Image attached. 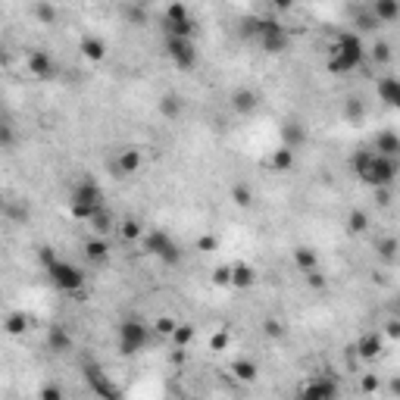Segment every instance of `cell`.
<instances>
[{"mask_svg": "<svg viewBox=\"0 0 400 400\" xmlns=\"http://www.w3.org/2000/svg\"><path fill=\"white\" fill-rule=\"evenodd\" d=\"M303 278H306V285H310L312 291H325V288H328V278H325V275L319 272V269H312V272H306Z\"/></svg>", "mask_w": 400, "mask_h": 400, "instance_id": "74e56055", "label": "cell"}, {"mask_svg": "<svg viewBox=\"0 0 400 400\" xmlns=\"http://www.w3.org/2000/svg\"><path fill=\"white\" fill-rule=\"evenodd\" d=\"M369 228V216L362 210H350L347 216V231H353V235H362V231Z\"/></svg>", "mask_w": 400, "mask_h": 400, "instance_id": "e575fe53", "label": "cell"}, {"mask_svg": "<svg viewBox=\"0 0 400 400\" xmlns=\"http://www.w3.org/2000/svg\"><path fill=\"white\" fill-rule=\"evenodd\" d=\"M162 31L175 38H194L197 35V19L191 16V10L181 0H172L162 12Z\"/></svg>", "mask_w": 400, "mask_h": 400, "instance_id": "ba28073f", "label": "cell"}, {"mask_svg": "<svg viewBox=\"0 0 400 400\" xmlns=\"http://www.w3.org/2000/svg\"><path fill=\"white\" fill-rule=\"evenodd\" d=\"M231 275H235V262H222L212 269V285L216 288H231Z\"/></svg>", "mask_w": 400, "mask_h": 400, "instance_id": "836d02e7", "label": "cell"}, {"mask_svg": "<svg viewBox=\"0 0 400 400\" xmlns=\"http://www.w3.org/2000/svg\"><path fill=\"white\" fill-rule=\"evenodd\" d=\"M88 225H91V231H94V235H110V231H112V225H116V222H112V212L103 206V210H100V212H94V216H91V222H88Z\"/></svg>", "mask_w": 400, "mask_h": 400, "instance_id": "83f0119b", "label": "cell"}, {"mask_svg": "<svg viewBox=\"0 0 400 400\" xmlns=\"http://www.w3.org/2000/svg\"><path fill=\"white\" fill-rule=\"evenodd\" d=\"M81 372H85L88 385H91V391L97 394V397H119V388L110 385V378H106V372L97 366V362H81Z\"/></svg>", "mask_w": 400, "mask_h": 400, "instance_id": "8fae6325", "label": "cell"}, {"mask_svg": "<svg viewBox=\"0 0 400 400\" xmlns=\"http://www.w3.org/2000/svg\"><path fill=\"white\" fill-rule=\"evenodd\" d=\"M372 56H375V62H388V60H391V47H388L385 41H378L372 47Z\"/></svg>", "mask_w": 400, "mask_h": 400, "instance_id": "ee69618b", "label": "cell"}, {"mask_svg": "<svg viewBox=\"0 0 400 400\" xmlns=\"http://www.w3.org/2000/svg\"><path fill=\"white\" fill-rule=\"evenodd\" d=\"M47 347L53 350V353H69V350H72V338H69L66 328H60V325H50V331H47Z\"/></svg>", "mask_w": 400, "mask_h": 400, "instance_id": "603a6c76", "label": "cell"}, {"mask_svg": "<svg viewBox=\"0 0 400 400\" xmlns=\"http://www.w3.org/2000/svg\"><path fill=\"white\" fill-rule=\"evenodd\" d=\"M394 310H397V316H400V294H397V300H394Z\"/></svg>", "mask_w": 400, "mask_h": 400, "instance_id": "c3c4849f", "label": "cell"}, {"mask_svg": "<svg viewBox=\"0 0 400 400\" xmlns=\"http://www.w3.org/2000/svg\"><path fill=\"white\" fill-rule=\"evenodd\" d=\"M281 144L291 147V150H300L306 144V128H303V125H297V122L281 125Z\"/></svg>", "mask_w": 400, "mask_h": 400, "instance_id": "7402d4cb", "label": "cell"}, {"mask_svg": "<svg viewBox=\"0 0 400 400\" xmlns=\"http://www.w3.org/2000/svg\"><path fill=\"white\" fill-rule=\"evenodd\" d=\"M294 156H297V150L285 147V144H278V150H272V156H269V169H275V172H288V169L294 166Z\"/></svg>", "mask_w": 400, "mask_h": 400, "instance_id": "cb8c5ba5", "label": "cell"}, {"mask_svg": "<svg viewBox=\"0 0 400 400\" xmlns=\"http://www.w3.org/2000/svg\"><path fill=\"white\" fill-rule=\"evenodd\" d=\"M69 216L78 219V222H91L94 212H100L106 206V194L91 175H81L72 188H69Z\"/></svg>", "mask_w": 400, "mask_h": 400, "instance_id": "5b68a950", "label": "cell"}, {"mask_svg": "<svg viewBox=\"0 0 400 400\" xmlns=\"http://www.w3.org/2000/svg\"><path fill=\"white\" fill-rule=\"evenodd\" d=\"M197 247H200V250H212V247H216V238H210V235L197 238Z\"/></svg>", "mask_w": 400, "mask_h": 400, "instance_id": "bcb514c9", "label": "cell"}, {"mask_svg": "<svg viewBox=\"0 0 400 400\" xmlns=\"http://www.w3.org/2000/svg\"><path fill=\"white\" fill-rule=\"evenodd\" d=\"M375 94H378V100L385 106L400 110V78H394V75H378V78H375Z\"/></svg>", "mask_w": 400, "mask_h": 400, "instance_id": "4fadbf2b", "label": "cell"}, {"mask_svg": "<svg viewBox=\"0 0 400 400\" xmlns=\"http://www.w3.org/2000/svg\"><path fill=\"white\" fill-rule=\"evenodd\" d=\"M119 235H122V241H141L144 225L138 219H125V222H119Z\"/></svg>", "mask_w": 400, "mask_h": 400, "instance_id": "d6a6232c", "label": "cell"}, {"mask_svg": "<svg viewBox=\"0 0 400 400\" xmlns=\"http://www.w3.org/2000/svg\"><path fill=\"white\" fill-rule=\"evenodd\" d=\"M260 106V94L250 91V88H238V91H231V110L241 112V116H250V112Z\"/></svg>", "mask_w": 400, "mask_h": 400, "instance_id": "d6986e66", "label": "cell"}, {"mask_svg": "<svg viewBox=\"0 0 400 400\" xmlns=\"http://www.w3.org/2000/svg\"><path fill=\"white\" fill-rule=\"evenodd\" d=\"M272 6H275L278 12H288V10L294 6V0H272Z\"/></svg>", "mask_w": 400, "mask_h": 400, "instance_id": "7dc6e473", "label": "cell"}, {"mask_svg": "<svg viewBox=\"0 0 400 400\" xmlns=\"http://www.w3.org/2000/svg\"><path fill=\"white\" fill-rule=\"evenodd\" d=\"M166 60L172 62L178 72H191L200 62V50H197V44H194V38L166 35Z\"/></svg>", "mask_w": 400, "mask_h": 400, "instance_id": "9c48e42d", "label": "cell"}, {"mask_svg": "<svg viewBox=\"0 0 400 400\" xmlns=\"http://www.w3.org/2000/svg\"><path fill=\"white\" fill-rule=\"evenodd\" d=\"M141 247H144V253L153 256L162 266H178L181 262V244L175 241L166 228H144Z\"/></svg>", "mask_w": 400, "mask_h": 400, "instance_id": "52a82bcc", "label": "cell"}, {"mask_svg": "<svg viewBox=\"0 0 400 400\" xmlns=\"http://www.w3.org/2000/svg\"><path fill=\"white\" fill-rule=\"evenodd\" d=\"M144 166V153L138 147H122L116 153V172L119 175H138Z\"/></svg>", "mask_w": 400, "mask_h": 400, "instance_id": "5bb4252c", "label": "cell"}, {"mask_svg": "<svg viewBox=\"0 0 400 400\" xmlns=\"http://www.w3.org/2000/svg\"><path fill=\"white\" fill-rule=\"evenodd\" d=\"M25 69H28V75L38 81H50V78H56V72H60L56 60L50 56V50H41V47L25 53Z\"/></svg>", "mask_w": 400, "mask_h": 400, "instance_id": "30bf717a", "label": "cell"}, {"mask_svg": "<svg viewBox=\"0 0 400 400\" xmlns=\"http://www.w3.org/2000/svg\"><path fill=\"white\" fill-rule=\"evenodd\" d=\"M344 119H347V122H360L362 116H366V106H362V100L360 97H347L344 100Z\"/></svg>", "mask_w": 400, "mask_h": 400, "instance_id": "4dcf8cb0", "label": "cell"}, {"mask_svg": "<svg viewBox=\"0 0 400 400\" xmlns=\"http://www.w3.org/2000/svg\"><path fill=\"white\" fill-rule=\"evenodd\" d=\"M369 10H372V16L378 25H391L400 19V0H372Z\"/></svg>", "mask_w": 400, "mask_h": 400, "instance_id": "e0dca14e", "label": "cell"}, {"mask_svg": "<svg viewBox=\"0 0 400 400\" xmlns=\"http://www.w3.org/2000/svg\"><path fill=\"white\" fill-rule=\"evenodd\" d=\"M231 200H235V206H241V210H250V206H253V188L235 185L231 188Z\"/></svg>", "mask_w": 400, "mask_h": 400, "instance_id": "1f68e13d", "label": "cell"}, {"mask_svg": "<svg viewBox=\"0 0 400 400\" xmlns=\"http://www.w3.org/2000/svg\"><path fill=\"white\" fill-rule=\"evenodd\" d=\"M160 112H162L166 119H178L181 112H185V103H181L178 94H166V97L160 100Z\"/></svg>", "mask_w": 400, "mask_h": 400, "instance_id": "f1b7e54d", "label": "cell"}, {"mask_svg": "<svg viewBox=\"0 0 400 400\" xmlns=\"http://www.w3.org/2000/svg\"><path fill=\"white\" fill-rule=\"evenodd\" d=\"M372 147L378 150V153H385V156H394V160H400V135H397V131H391V128L378 131V135L372 138Z\"/></svg>", "mask_w": 400, "mask_h": 400, "instance_id": "ffe728a7", "label": "cell"}, {"mask_svg": "<svg viewBox=\"0 0 400 400\" xmlns=\"http://www.w3.org/2000/svg\"><path fill=\"white\" fill-rule=\"evenodd\" d=\"M191 338H194V328H191V325H185V322L175 325V335H172L175 347H188V341H191Z\"/></svg>", "mask_w": 400, "mask_h": 400, "instance_id": "8d00e7d4", "label": "cell"}, {"mask_svg": "<svg viewBox=\"0 0 400 400\" xmlns=\"http://www.w3.org/2000/svg\"><path fill=\"white\" fill-rule=\"evenodd\" d=\"M228 344H231V335H228V331H225V328H219L216 335L210 338V347H212V350H225V347H228Z\"/></svg>", "mask_w": 400, "mask_h": 400, "instance_id": "60d3db41", "label": "cell"}, {"mask_svg": "<svg viewBox=\"0 0 400 400\" xmlns=\"http://www.w3.org/2000/svg\"><path fill=\"white\" fill-rule=\"evenodd\" d=\"M256 285V269L250 262H235V275H231V288L238 291H247Z\"/></svg>", "mask_w": 400, "mask_h": 400, "instance_id": "44dd1931", "label": "cell"}, {"mask_svg": "<svg viewBox=\"0 0 400 400\" xmlns=\"http://www.w3.org/2000/svg\"><path fill=\"white\" fill-rule=\"evenodd\" d=\"M356 25H360L362 31H369V28H378V22H375V16H372V10H362L360 16H356Z\"/></svg>", "mask_w": 400, "mask_h": 400, "instance_id": "b9f144b4", "label": "cell"}, {"mask_svg": "<svg viewBox=\"0 0 400 400\" xmlns=\"http://www.w3.org/2000/svg\"><path fill=\"white\" fill-rule=\"evenodd\" d=\"M300 394H306V397H338V394H341V388H338L335 378H325V375H319V378L300 385Z\"/></svg>", "mask_w": 400, "mask_h": 400, "instance_id": "9a60e30c", "label": "cell"}, {"mask_svg": "<svg viewBox=\"0 0 400 400\" xmlns=\"http://www.w3.org/2000/svg\"><path fill=\"white\" fill-rule=\"evenodd\" d=\"M266 335L269 338H281V335H285V325H281L278 319H269V322H266Z\"/></svg>", "mask_w": 400, "mask_h": 400, "instance_id": "f6af8a7d", "label": "cell"}, {"mask_svg": "<svg viewBox=\"0 0 400 400\" xmlns=\"http://www.w3.org/2000/svg\"><path fill=\"white\" fill-rule=\"evenodd\" d=\"M35 16H38V19H41V22H44V25L56 22V10H53V6H50V3H38V6H35Z\"/></svg>", "mask_w": 400, "mask_h": 400, "instance_id": "f35d334b", "label": "cell"}, {"mask_svg": "<svg viewBox=\"0 0 400 400\" xmlns=\"http://www.w3.org/2000/svg\"><path fill=\"white\" fill-rule=\"evenodd\" d=\"M38 260H41L44 266V275H47V281L56 288L60 294H69V297H75V294L85 291L88 285V275L81 272L75 262L62 260L60 253H56L53 247H41V253H38Z\"/></svg>", "mask_w": 400, "mask_h": 400, "instance_id": "7a4b0ae2", "label": "cell"}, {"mask_svg": "<svg viewBox=\"0 0 400 400\" xmlns=\"http://www.w3.org/2000/svg\"><path fill=\"white\" fill-rule=\"evenodd\" d=\"M381 350H385V335H381V331H366V335H360L353 344V353L360 356L362 362H372L375 356H381Z\"/></svg>", "mask_w": 400, "mask_h": 400, "instance_id": "7c38bea8", "label": "cell"}, {"mask_svg": "<svg viewBox=\"0 0 400 400\" xmlns=\"http://www.w3.org/2000/svg\"><path fill=\"white\" fill-rule=\"evenodd\" d=\"M256 372H260V369H256L253 360H235L231 362V375H235L238 381H253Z\"/></svg>", "mask_w": 400, "mask_h": 400, "instance_id": "f546056e", "label": "cell"}, {"mask_svg": "<svg viewBox=\"0 0 400 400\" xmlns=\"http://www.w3.org/2000/svg\"><path fill=\"white\" fill-rule=\"evenodd\" d=\"M362 62H366V44H362L360 31H341L328 47V56H325V69L338 78L356 72Z\"/></svg>", "mask_w": 400, "mask_h": 400, "instance_id": "277c9868", "label": "cell"}, {"mask_svg": "<svg viewBox=\"0 0 400 400\" xmlns=\"http://www.w3.org/2000/svg\"><path fill=\"white\" fill-rule=\"evenodd\" d=\"M350 172L356 175V181L366 188H372V191H381V188H391L394 181H397L400 175V160H394V156H385L378 153L375 147H360L350 153L347 160Z\"/></svg>", "mask_w": 400, "mask_h": 400, "instance_id": "6da1fadb", "label": "cell"}, {"mask_svg": "<svg viewBox=\"0 0 400 400\" xmlns=\"http://www.w3.org/2000/svg\"><path fill=\"white\" fill-rule=\"evenodd\" d=\"M241 35L250 38L262 53L278 56L291 47V31L278 22V19H262V16H247L241 22Z\"/></svg>", "mask_w": 400, "mask_h": 400, "instance_id": "3957f363", "label": "cell"}, {"mask_svg": "<svg viewBox=\"0 0 400 400\" xmlns=\"http://www.w3.org/2000/svg\"><path fill=\"white\" fill-rule=\"evenodd\" d=\"M122 16L131 28H144V25H147V10H144V3H138V0L122 6Z\"/></svg>", "mask_w": 400, "mask_h": 400, "instance_id": "4316f807", "label": "cell"}, {"mask_svg": "<svg viewBox=\"0 0 400 400\" xmlns=\"http://www.w3.org/2000/svg\"><path fill=\"white\" fill-rule=\"evenodd\" d=\"M153 322H144L141 316H125L116 325V350L122 356H138L153 338Z\"/></svg>", "mask_w": 400, "mask_h": 400, "instance_id": "8992f818", "label": "cell"}, {"mask_svg": "<svg viewBox=\"0 0 400 400\" xmlns=\"http://www.w3.org/2000/svg\"><path fill=\"white\" fill-rule=\"evenodd\" d=\"M375 253H378V260L385 262H394L400 253V241L394 235H385V238H375Z\"/></svg>", "mask_w": 400, "mask_h": 400, "instance_id": "d4e9b609", "label": "cell"}, {"mask_svg": "<svg viewBox=\"0 0 400 400\" xmlns=\"http://www.w3.org/2000/svg\"><path fill=\"white\" fill-rule=\"evenodd\" d=\"M85 256H88V262H94V266L110 262V244H106V235L88 238V241H85Z\"/></svg>", "mask_w": 400, "mask_h": 400, "instance_id": "ac0fdd59", "label": "cell"}, {"mask_svg": "<svg viewBox=\"0 0 400 400\" xmlns=\"http://www.w3.org/2000/svg\"><path fill=\"white\" fill-rule=\"evenodd\" d=\"M78 50L88 62H103L106 60V41L97 35H81L78 38Z\"/></svg>", "mask_w": 400, "mask_h": 400, "instance_id": "2e32d148", "label": "cell"}, {"mask_svg": "<svg viewBox=\"0 0 400 400\" xmlns=\"http://www.w3.org/2000/svg\"><path fill=\"white\" fill-rule=\"evenodd\" d=\"M294 266L300 269V275H306V272H312V269H319L316 250H312V247H297V250H294Z\"/></svg>", "mask_w": 400, "mask_h": 400, "instance_id": "484cf974", "label": "cell"}, {"mask_svg": "<svg viewBox=\"0 0 400 400\" xmlns=\"http://www.w3.org/2000/svg\"><path fill=\"white\" fill-rule=\"evenodd\" d=\"M175 325H178V322H175L172 316H160L153 322V331H156V335H162V338H172L175 335Z\"/></svg>", "mask_w": 400, "mask_h": 400, "instance_id": "d590c367", "label": "cell"}, {"mask_svg": "<svg viewBox=\"0 0 400 400\" xmlns=\"http://www.w3.org/2000/svg\"><path fill=\"white\" fill-rule=\"evenodd\" d=\"M385 338H391V341H400V316L397 319H388L385 322V331H381Z\"/></svg>", "mask_w": 400, "mask_h": 400, "instance_id": "7bdbcfd3", "label": "cell"}, {"mask_svg": "<svg viewBox=\"0 0 400 400\" xmlns=\"http://www.w3.org/2000/svg\"><path fill=\"white\" fill-rule=\"evenodd\" d=\"M22 328H25V316H22V312H12V316H6V331H10V335H22Z\"/></svg>", "mask_w": 400, "mask_h": 400, "instance_id": "ab89813d", "label": "cell"}]
</instances>
